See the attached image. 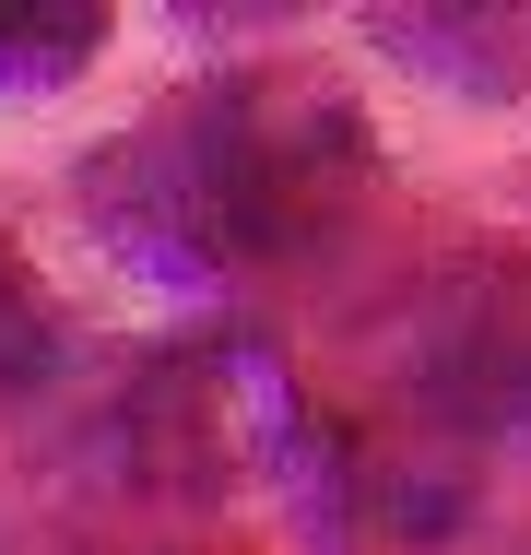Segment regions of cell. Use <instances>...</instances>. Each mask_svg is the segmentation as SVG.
Returning a JSON list of instances; mask_svg holds the SVG:
<instances>
[{"label": "cell", "instance_id": "cell-4", "mask_svg": "<svg viewBox=\"0 0 531 555\" xmlns=\"http://www.w3.org/2000/svg\"><path fill=\"white\" fill-rule=\"evenodd\" d=\"M366 36L390 60H414L425 83L508 107L531 95V0H425V12H366Z\"/></svg>", "mask_w": 531, "mask_h": 555}, {"label": "cell", "instance_id": "cell-5", "mask_svg": "<svg viewBox=\"0 0 531 555\" xmlns=\"http://www.w3.org/2000/svg\"><path fill=\"white\" fill-rule=\"evenodd\" d=\"M106 24L95 0H0V95H60L106 60Z\"/></svg>", "mask_w": 531, "mask_h": 555}, {"label": "cell", "instance_id": "cell-6", "mask_svg": "<svg viewBox=\"0 0 531 555\" xmlns=\"http://www.w3.org/2000/svg\"><path fill=\"white\" fill-rule=\"evenodd\" d=\"M60 366V320H48V296H36V272L0 248V402L12 390H36Z\"/></svg>", "mask_w": 531, "mask_h": 555}, {"label": "cell", "instance_id": "cell-1", "mask_svg": "<svg viewBox=\"0 0 531 555\" xmlns=\"http://www.w3.org/2000/svg\"><path fill=\"white\" fill-rule=\"evenodd\" d=\"M378 190V142L319 72H212L83 154V224L166 284H236L342 248Z\"/></svg>", "mask_w": 531, "mask_h": 555}, {"label": "cell", "instance_id": "cell-3", "mask_svg": "<svg viewBox=\"0 0 531 555\" xmlns=\"http://www.w3.org/2000/svg\"><path fill=\"white\" fill-rule=\"evenodd\" d=\"M425 402L472 438L531 449V260H484L425 320Z\"/></svg>", "mask_w": 531, "mask_h": 555}, {"label": "cell", "instance_id": "cell-2", "mask_svg": "<svg viewBox=\"0 0 531 555\" xmlns=\"http://www.w3.org/2000/svg\"><path fill=\"white\" fill-rule=\"evenodd\" d=\"M284 438V390L248 343H178L118 390V461L154 496H224Z\"/></svg>", "mask_w": 531, "mask_h": 555}]
</instances>
